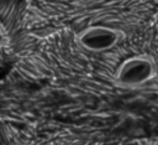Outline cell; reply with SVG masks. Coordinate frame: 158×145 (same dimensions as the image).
Returning <instances> with one entry per match:
<instances>
[{"label":"cell","mask_w":158,"mask_h":145,"mask_svg":"<svg viewBox=\"0 0 158 145\" xmlns=\"http://www.w3.org/2000/svg\"><path fill=\"white\" fill-rule=\"evenodd\" d=\"M125 33L116 27L106 25H90L77 35L78 45L89 52H106L116 47Z\"/></svg>","instance_id":"7a4b0ae2"},{"label":"cell","mask_w":158,"mask_h":145,"mask_svg":"<svg viewBox=\"0 0 158 145\" xmlns=\"http://www.w3.org/2000/svg\"><path fill=\"white\" fill-rule=\"evenodd\" d=\"M157 76L156 61L148 55H135L122 61L114 73V82L121 88H137Z\"/></svg>","instance_id":"6da1fadb"},{"label":"cell","mask_w":158,"mask_h":145,"mask_svg":"<svg viewBox=\"0 0 158 145\" xmlns=\"http://www.w3.org/2000/svg\"><path fill=\"white\" fill-rule=\"evenodd\" d=\"M9 43V33L5 29V26L0 22V48L7 46Z\"/></svg>","instance_id":"3957f363"},{"label":"cell","mask_w":158,"mask_h":145,"mask_svg":"<svg viewBox=\"0 0 158 145\" xmlns=\"http://www.w3.org/2000/svg\"><path fill=\"white\" fill-rule=\"evenodd\" d=\"M78 1H88V0H78Z\"/></svg>","instance_id":"277c9868"}]
</instances>
